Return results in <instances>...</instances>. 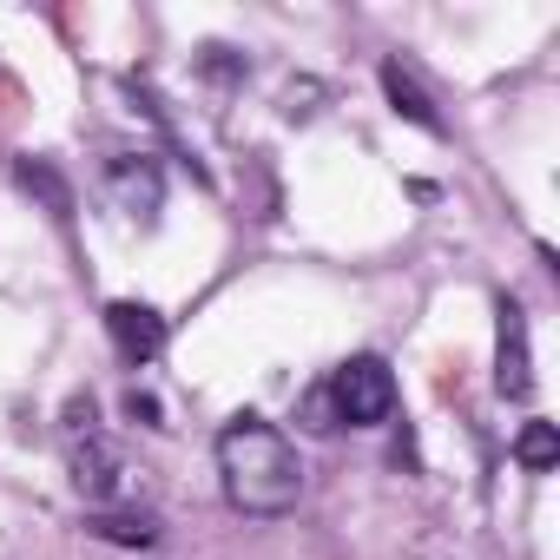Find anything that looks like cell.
<instances>
[{"label":"cell","mask_w":560,"mask_h":560,"mask_svg":"<svg viewBox=\"0 0 560 560\" xmlns=\"http://www.w3.org/2000/svg\"><path fill=\"white\" fill-rule=\"evenodd\" d=\"M218 481H224V501L250 521H277L291 514L298 494H304V462L291 448V435L264 422V416H231L218 429Z\"/></svg>","instance_id":"obj_1"},{"label":"cell","mask_w":560,"mask_h":560,"mask_svg":"<svg viewBox=\"0 0 560 560\" xmlns=\"http://www.w3.org/2000/svg\"><path fill=\"white\" fill-rule=\"evenodd\" d=\"M67 468H73V488L86 494V508H119L132 494V468L93 429V402H73L67 409Z\"/></svg>","instance_id":"obj_2"},{"label":"cell","mask_w":560,"mask_h":560,"mask_svg":"<svg viewBox=\"0 0 560 560\" xmlns=\"http://www.w3.org/2000/svg\"><path fill=\"white\" fill-rule=\"evenodd\" d=\"M324 396H330V416L337 429H383L396 416V370L383 357H350L324 376Z\"/></svg>","instance_id":"obj_3"},{"label":"cell","mask_w":560,"mask_h":560,"mask_svg":"<svg viewBox=\"0 0 560 560\" xmlns=\"http://www.w3.org/2000/svg\"><path fill=\"white\" fill-rule=\"evenodd\" d=\"M100 198L126 218V224H159L165 211V172L152 152H113L100 165Z\"/></svg>","instance_id":"obj_4"},{"label":"cell","mask_w":560,"mask_h":560,"mask_svg":"<svg viewBox=\"0 0 560 560\" xmlns=\"http://www.w3.org/2000/svg\"><path fill=\"white\" fill-rule=\"evenodd\" d=\"M494 389L508 396V402H527L534 396V343H527V311L514 304V298H501L494 304Z\"/></svg>","instance_id":"obj_5"},{"label":"cell","mask_w":560,"mask_h":560,"mask_svg":"<svg viewBox=\"0 0 560 560\" xmlns=\"http://www.w3.org/2000/svg\"><path fill=\"white\" fill-rule=\"evenodd\" d=\"M106 337H113V357L126 370H152L165 357V317L152 304H132V298L106 304Z\"/></svg>","instance_id":"obj_6"},{"label":"cell","mask_w":560,"mask_h":560,"mask_svg":"<svg viewBox=\"0 0 560 560\" xmlns=\"http://www.w3.org/2000/svg\"><path fill=\"white\" fill-rule=\"evenodd\" d=\"M383 100L396 106V119H409V126H422V132H442V113H435V100L416 86V73H409L402 60H383Z\"/></svg>","instance_id":"obj_7"},{"label":"cell","mask_w":560,"mask_h":560,"mask_svg":"<svg viewBox=\"0 0 560 560\" xmlns=\"http://www.w3.org/2000/svg\"><path fill=\"white\" fill-rule=\"evenodd\" d=\"M14 178H21V191H34L54 218H73V185H67L47 159H21V165H14Z\"/></svg>","instance_id":"obj_8"},{"label":"cell","mask_w":560,"mask_h":560,"mask_svg":"<svg viewBox=\"0 0 560 560\" xmlns=\"http://www.w3.org/2000/svg\"><path fill=\"white\" fill-rule=\"evenodd\" d=\"M100 540H119V547H152L159 540V521L152 514H126V508H93V521H86Z\"/></svg>","instance_id":"obj_9"},{"label":"cell","mask_w":560,"mask_h":560,"mask_svg":"<svg viewBox=\"0 0 560 560\" xmlns=\"http://www.w3.org/2000/svg\"><path fill=\"white\" fill-rule=\"evenodd\" d=\"M514 462H521L527 475H547V468L560 462V435H553V422H527V429L514 435Z\"/></svg>","instance_id":"obj_10"},{"label":"cell","mask_w":560,"mask_h":560,"mask_svg":"<svg viewBox=\"0 0 560 560\" xmlns=\"http://www.w3.org/2000/svg\"><path fill=\"white\" fill-rule=\"evenodd\" d=\"M126 416H139L145 429H165V416H159V396H145V389H132V396H126Z\"/></svg>","instance_id":"obj_11"}]
</instances>
